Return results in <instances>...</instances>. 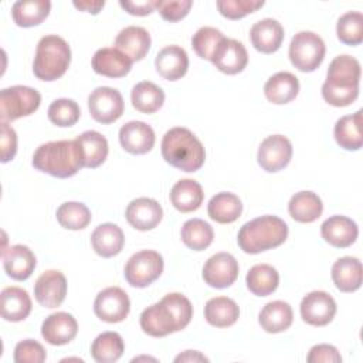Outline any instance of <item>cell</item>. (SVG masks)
Masks as SVG:
<instances>
[{"label":"cell","instance_id":"obj_1","mask_svg":"<svg viewBox=\"0 0 363 363\" xmlns=\"http://www.w3.org/2000/svg\"><path fill=\"white\" fill-rule=\"evenodd\" d=\"M191 318L193 306L189 298L179 292H172L143 309L140 313V328L149 336L163 337L184 329Z\"/></svg>","mask_w":363,"mask_h":363},{"label":"cell","instance_id":"obj_2","mask_svg":"<svg viewBox=\"0 0 363 363\" xmlns=\"http://www.w3.org/2000/svg\"><path fill=\"white\" fill-rule=\"evenodd\" d=\"M360 62L347 54L337 55L329 64L322 85L323 99L333 106H347L359 96Z\"/></svg>","mask_w":363,"mask_h":363},{"label":"cell","instance_id":"obj_3","mask_svg":"<svg viewBox=\"0 0 363 363\" xmlns=\"http://www.w3.org/2000/svg\"><path fill=\"white\" fill-rule=\"evenodd\" d=\"M34 169L58 179L77 174L82 167V155L77 140H52L43 143L33 155Z\"/></svg>","mask_w":363,"mask_h":363},{"label":"cell","instance_id":"obj_4","mask_svg":"<svg viewBox=\"0 0 363 363\" xmlns=\"http://www.w3.org/2000/svg\"><path fill=\"white\" fill-rule=\"evenodd\" d=\"M162 156L173 167L183 172H197L206 160L203 143L187 128L169 129L162 140Z\"/></svg>","mask_w":363,"mask_h":363},{"label":"cell","instance_id":"obj_5","mask_svg":"<svg viewBox=\"0 0 363 363\" xmlns=\"http://www.w3.org/2000/svg\"><path fill=\"white\" fill-rule=\"evenodd\" d=\"M288 237L286 223L277 216H261L245 223L237 235L240 248L247 254H259L262 251L279 247Z\"/></svg>","mask_w":363,"mask_h":363},{"label":"cell","instance_id":"obj_6","mask_svg":"<svg viewBox=\"0 0 363 363\" xmlns=\"http://www.w3.org/2000/svg\"><path fill=\"white\" fill-rule=\"evenodd\" d=\"M71 62V48L68 43L55 34L40 38L33 61V72L41 81H55L61 78Z\"/></svg>","mask_w":363,"mask_h":363},{"label":"cell","instance_id":"obj_7","mask_svg":"<svg viewBox=\"0 0 363 363\" xmlns=\"http://www.w3.org/2000/svg\"><path fill=\"white\" fill-rule=\"evenodd\" d=\"M326 47L323 40L313 31L296 33L289 44V60L291 64L302 71L312 72L323 61Z\"/></svg>","mask_w":363,"mask_h":363},{"label":"cell","instance_id":"obj_8","mask_svg":"<svg viewBox=\"0 0 363 363\" xmlns=\"http://www.w3.org/2000/svg\"><path fill=\"white\" fill-rule=\"evenodd\" d=\"M41 104V95L31 86L14 85L0 92L1 122H11L34 113Z\"/></svg>","mask_w":363,"mask_h":363},{"label":"cell","instance_id":"obj_9","mask_svg":"<svg viewBox=\"0 0 363 363\" xmlns=\"http://www.w3.org/2000/svg\"><path fill=\"white\" fill-rule=\"evenodd\" d=\"M163 257L153 250L135 252L125 265V278L135 288H146L163 272Z\"/></svg>","mask_w":363,"mask_h":363},{"label":"cell","instance_id":"obj_10","mask_svg":"<svg viewBox=\"0 0 363 363\" xmlns=\"http://www.w3.org/2000/svg\"><path fill=\"white\" fill-rule=\"evenodd\" d=\"M88 109L96 122L108 125L122 116L125 102L118 89L111 86H98L88 96Z\"/></svg>","mask_w":363,"mask_h":363},{"label":"cell","instance_id":"obj_11","mask_svg":"<svg viewBox=\"0 0 363 363\" xmlns=\"http://www.w3.org/2000/svg\"><path fill=\"white\" fill-rule=\"evenodd\" d=\"M130 311V301L128 294L119 286H109L102 289L94 301L95 315L108 323L122 322Z\"/></svg>","mask_w":363,"mask_h":363},{"label":"cell","instance_id":"obj_12","mask_svg":"<svg viewBox=\"0 0 363 363\" xmlns=\"http://www.w3.org/2000/svg\"><path fill=\"white\" fill-rule=\"evenodd\" d=\"M292 157V145L284 135H271L265 138L257 153L258 164L269 173H275L288 166Z\"/></svg>","mask_w":363,"mask_h":363},{"label":"cell","instance_id":"obj_13","mask_svg":"<svg viewBox=\"0 0 363 363\" xmlns=\"http://www.w3.org/2000/svg\"><path fill=\"white\" fill-rule=\"evenodd\" d=\"M238 277V262L230 252L211 255L203 267V279L207 285L223 289L234 284Z\"/></svg>","mask_w":363,"mask_h":363},{"label":"cell","instance_id":"obj_14","mask_svg":"<svg viewBox=\"0 0 363 363\" xmlns=\"http://www.w3.org/2000/svg\"><path fill=\"white\" fill-rule=\"evenodd\" d=\"M336 313L335 299L325 291H312L302 298L301 316L312 326H325L332 322Z\"/></svg>","mask_w":363,"mask_h":363},{"label":"cell","instance_id":"obj_15","mask_svg":"<svg viewBox=\"0 0 363 363\" xmlns=\"http://www.w3.org/2000/svg\"><path fill=\"white\" fill-rule=\"evenodd\" d=\"M67 295V278L61 271L48 269L43 272L34 285L37 302L48 309L58 308Z\"/></svg>","mask_w":363,"mask_h":363},{"label":"cell","instance_id":"obj_16","mask_svg":"<svg viewBox=\"0 0 363 363\" xmlns=\"http://www.w3.org/2000/svg\"><path fill=\"white\" fill-rule=\"evenodd\" d=\"M211 62L218 71L227 75H234L247 67L248 54L241 41L224 37L216 48Z\"/></svg>","mask_w":363,"mask_h":363},{"label":"cell","instance_id":"obj_17","mask_svg":"<svg viewBox=\"0 0 363 363\" xmlns=\"http://www.w3.org/2000/svg\"><path fill=\"white\" fill-rule=\"evenodd\" d=\"M125 217L133 228L147 231L159 225L163 218V210L155 199L138 197L128 204Z\"/></svg>","mask_w":363,"mask_h":363},{"label":"cell","instance_id":"obj_18","mask_svg":"<svg viewBox=\"0 0 363 363\" xmlns=\"http://www.w3.org/2000/svg\"><path fill=\"white\" fill-rule=\"evenodd\" d=\"M155 132L150 125L142 121L126 122L119 129L121 146L132 155H145L155 146Z\"/></svg>","mask_w":363,"mask_h":363},{"label":"cell","instance_id":"obj_19","mask_svg":"<svg viewBox=\"0 0 363 363\" xmlns=\"http://www.w3.org/2000/svg\"><path fill=\"white\" fill-rule=\"evenodd\" d=\"M78 333V323L71 313L55 312L48 315L41 325V336L54 346L67 345Z\"/></svg>","mask_w":363,"mask_h":363},{"label":"cell","instance_id":"obj_20","mask_svg":"<svg viewBox=\"0 0 363 363\" xmlns=\"http://www.w3.org/2000/svg\"><path fill=\"white\" fill-rule=\"evenodd\" d=\"M132 60L115 47H104L95 51L92 57V69L108 78H122L129 74Z\"/></svg>","mask_w":363,"mask_h":363},{"label":"cell","instance_id":"obj_21","mask_svg":"<svg viewBox=\"0 0 363 363\" xmlns=\"http://www.w3.org/2000/svg\"><path fill=\"white\" fill-rule=\"evenodd\" d=\"M1 259L6 274L16 281L30 278L37 262L34 252L23 244H16L3 250Z\"/></svg>","mask_w":363,"mask_h":363},{"label":"cell","instance_id":"obj_22","mask_svg":"<svg viewBox=\"0 0 363 363\" xmlns=\"http://www.w3.org/2000/svg\"><path fill=\"white\" fill-rule=\"evenodd\" d=\"M320 234L332 247L346 248L356 241L359 228L357 224L346 216H332L320 225Z\"/></svg>","mask_w":363,"mask_h":363},{"label":"cell","instance_id":"obj_23","mask_svg":"<svg viewBox=\"0 0 363 363\" xmlns=\"http://www.w3.org/2000/svg\"><path fill=\"white\" fill-rule=\"evenodd\" d=\"M284 27L275 18H262L252 24L250 38L254 48L262 54H272L279 50L284 41Z\"/></svg>","mask_w":363,"mask_h":363},{"label":"cell","instance_id":"obj_24","mask_svg":"<svg viewBox=\"0 0 363 363\" xmlns=\"http://www.w3.org/2000/svg\"><path fill=\"white\" fill-rule=\"evenodd\" d=\"M150 34L139 26H129L119 31L115 38V48L126 54L132 61H140L150 50Z\"/></svg>","mask_w":363,"mask_h":363},{"label":"cell","instance_id":"obj_25","mask_svg":"<svg viewBox=\"0 0 363 363\" xmlns=\"http://www.w3.org/2000/svg\"><path fill=\"white\" fill-rule=\"evenodd\" d=\"M155 67L159 75H162L164 79H180L186 75L189 68L187 52L179 45H167L157 52L155 58Z\"/></svg>","mask_w":363,"mask_h":363},{"label":"cell","instance_id":"obj_26","mask_svg":"<svg viewBox=\"0 0 363 363\" xmlns=\"http://www.w3.org/2000/svg\"><path fill=\"white\" fill-rule=\"evenodd\" d=\"M94 251L102 258L118 255L125 244V235L121 227L112 223L99 224L91 234Z\"/></svg>","mask_w":363,"mask_h":363},{"label":"cell","instance_id":"obj_27","mask_svg":"<svg viewBox=\"0 0 363 363\" xmlns=\"http://www.w3.org/2000/svg\"><path fill=\"white\" fill-rule=\"evenodd\" d=\"M1 318L9 322L24 320L31 312V299L26 289L18 286H7L0 295Z\"/></svg>","mask_w":363,"mask_h":363},{"label":"cell","instance_id":"obj_28","mask_svg":"<svg viewBox=\"0 0 363 363\" xmlns=\"http://www.w3.org/2000/svg\"><path fill=\"white\" fill-rule=\"evenodd\" d=\"M75 140L82 155L84 167L95 169L106 160L109 146H108L106 138L99 132L85 130L79 136H77Z\"/></svg>","mask_w":363,"mask_h":363},{"label":"cell","instance_id":"obj_29","mask_svg":"<svg viewBox=\"0 0 363 363\" xmlns=\"http://www.w3.org/2000/svg\"><path fill=\"white\" fill-rule=\"evenodd\" d=\"M299 92L298 78L288 72L281 71L268 78L264 85V94L267 99L275 105H284L296 98Z\"/></svg>","mask_w":363,"mask_h":363},{"label":"cell","instance_id":"obj_30","mask_svg":"<svg viewBox=\"0 0 363 363\" xmlns=\"http://www.w3.org/2000/svg\"><path fill=\"white\" fill-rule=\"evenodd\" d=\"M362 262L354 257H342L332 265V279L342 292H354L362 286Z\"/></svg>","mask_w":363,"mask_h":363},{"label":"cell","instance_id":"obj_31","mask_svg":"<svg viewBox=\"0 0 363 363\" xmlns=\"http://www.w3.org/2000/svg\"><path fill=\"white\" fill-rule=\"evenodd\" d=\"M288 211L291 217L298 223H313L320 217L323 204L316 193L302 190L291 197L288 203Z\"/></svg>","mask_w":363,"mask_h":363},{"label":"cell","instance_id":"obj_32","mask_svg":"<svg viewBox=\"0 0 363 363\" xmlns=\"http://www.w3.org/2000/svg\"><path fill=\"white\" fill-rule=\"evenodd\" d=\"M333 135L337 145L345 150H359L363 145L362 111L337 119L335 123Z\"/></svg>","mask_w":363,"mask_h":363},{"label":"cell","instance_id":"obj_33","mask_svg":"<svg viewBox=\"0 0 363 363\" xmlns=\"http://www.w3.org/2000/svg\"><path fill=\"white\" fill-rule=\"evenodd\" d=\"M294 320L292 308L288 302L272 301L268 302L259 312L258 322L268 333H279L286 330Z\"/></svg>","mask_w":363,"mask_h":363},{"label":"cell","instance_id":"obj_34","mask_svg":"<svg viewBox=\"0 0 363 363\" xmlns=\"http://www.w3.org/2000/svg\"><path fill=\"white\" fill-rule=\"evenodd\" d=\"M204 199L200 183L193 179L179 180L170 190V201L173 207L182 213L196 211Z\"/></svg>","mask_w":363,"mask_h":363},{"label":"cell","instance_id":"obj_35","mask_svg":"<svg viewBox=\"0 0 363 363\" xmlns=\"http://www.w3.org/2000/svg\"><path fill=\"white\" fill-rule=\"evenodd\" d=\"M211 220L220 224L234 223L242 213V203L234 193L221 191L213 196L207 206Z\"/></svg>","mask_w":363,"mask_h":363},{"label":"cell","instance_id":"obj_36","mask_svg":"<svg viewBox=\"0 0 363 363\" xmlns=\"http://www.w3.org/2000/svg\"><path fill=\"white\" fill-rule=\"evenodd\" d=\"M240 308L231 298L216 296L207 301L204 306V318L207 323L216 328H228L237 322Z\"/></svg>","mask_w":363,"mask_h":363},{"label":"cell","instance_id":"obj_37","mask_svg":"<svg viewBox=\"0 0 363 363\" xmlns=\"http://www.w3.org/2000/svg\"><path fill=\"white\" fill-rule=\"evenodd\" d=\"M51 10L48 0H18L11 7V16L18 27H33L43 23Z\"/></svg>","mask_w":363,"mask_h":363},{"label":"cell","instance_id":"obj_38","mask_svg":"<svg viewBox=\"0 0 363 363\" xmlns=\"http://www.w3.org/2000/svg\"><path fill=\"white\" fill-rule=\"evenodd\" d=\"M130 101L136 111L142 113H153L163 106L164 92L156 84L142 81L132 88Z\"/></svg>","mask_w":363,"mask_h":363},{"label":"cell","instance_id":"obj_39","mask_svg":"<svg viewBox=\"0 0 363 363\" xmlns=\"http://www.w3.org/2000/svg\"><path fill=\"white\" fill-rule=\"evenodd\" d=\"M247 288L257 296L271 295L279 284L278 271L268 264H257L247 274Z\"/></svg>","mask_w":363,"mask_h":363},{"label":"cell","instance_id":"obj_40","mask_svg":"<svg viewBox=\"0 0 363 363\" xmlns=\"http://www.w3.org/2000/svg\"><path fill=\"white\" fill-rule=\"evenodd\" d=\"M123 350L125 343L116 332H104L91 345V354L98 363H113L121 359Z\"/></svg>","mask_w":363,"mask_h":363},{"label":"cell","instance_id":"obj_41","mask_svg":"<svg viewBox=\"0 0 363 363\" xmlns=\"http://www.w3.org/2000/svg\"><path fill=\"white\" fill-rule=\"evenodd\" d=\"M180 235L186 247L194 251H203L213 242L214 231L207 221L201 218H191L183 224Z\"/></svg>","mask_w":363,"mask_h":363},{"label":"cell","instance_id":"obj_42","mask_svg":"<svg viewBox=\"0 0 363 363\" xmlns=\"http://www.w3.org/2000/svg\"><path fill=\"white\" fill-rule=\"evenodd\" d=\"M57 221L67 230H82L91 223L89 208L79 201H67L57 208Z\"/></svg>","mask_w":363,"mask_h":363},{"label":"cell","instance_id":"obj_43","mask_svg":"<svg viewBox=\"0 0 363 363\" xmlns=\"http://www.w3.org/2000/svg\"><path fill=\"white\" fill-rule=\"evenodd\" d=\"M336 34L346 45H359L363 41V16L360 11H347L337 20Z\"/></svg>","mask_w":363,"mask_h":363},{"label":"cell","instance_id":"obj_44","mask_svg":"<svg viewBox=\"0 0 363 363\" xmlns=\"http://www.w3.org/2000/svg\"><path fill=\"white\" fill-rule=\"evenodd\" d=\"M48 119L57 126L68 128L78 122L81 116V109L74 99L58 98L48 106Z\"/></svg>","mask_w":363,"mask_h":363},{"label":"cell","instance_id":"obj_45","mask_svg":"<svg viewBox=\"0 0 363 363\" xmlns=\"http://www.w3.org/2000/svg\"><path fill=\"white\" fill-rule=\"evenodd\" d=\"M223 38L224 35L218 28L208 26L200 27L191 37V47L200 58L211 61V57Z\"/></svg>","mask_w":363,"mask_h":363},{"label":"cell","instance_id":"obj_46","mask_svg":"<svg viewBox=\"0 0 363 363\" xmlns=\"http://www.w3.org/2000/svg\"><path fill=\"white\" fill-rule=\"evenodd\" d=\"M264 6V1L255 0H218L217 9L221 16L230 20H238L250 13L257 11Z\"/></svg>","mask_w":363,"mask_h":363},{"label":"cell","instance_id":"obj_47","mask_svg":"<svg viewBox=\"0 0 363 363\" xmlns=\"http://www.w3.org/2000/svg\"><path fill=\"white\" fill-rule=\"evenodd\" d=\"M45 360V349L33 339L21 340L14 347L16 363H41Z\"/></svg>","mask_w":363,"mask_h":363},{"label":"cell","instance_id":"obj_48","mask_svg":"<svg viewBox=\"0 0 363 363\" xmlns=\"http://www.w3.org/2000/svg\"><path fill=\"white\" fill-rule=\"evenodd\" d=\"M193 6L191 0H156V10L170 23L184 18Z\"/></svg>","mask_w":363,"mask_h":363},{"label":"cell","instance_id":"obj_49","mask_svg":"<svg viewBox=\"0 0 363 363\" xmlns=\"http://www.w3.org/2000/svg\"><path fill=\"white\" fill-rule=\"evenodd\" d=\"M306 360L309 363H339L342 362V356L335 346L322 343L311 347Z\"/></svg>","mask_w":363,"mask_h":363},{"label":"cell","instance_id":"obj_50","mask_svg":"<svg viewBox=\"0 0 363 363\" xmlns=\"http://www.w3.org/2000/svg\"><path fill=\"white\" fill-rule=\"evenodd\" d=\"M0 147H1V162H10L17 152V133L7 123L1 122V136H0Z\"/></svg>","mask_w":363,"mask_h":363},{"label":"cell","instance_id":"obj_51","mask_svg":"<svg viewBox=\"0 0 363 363\" xmlns=\"http://www.w3.org/2000/svg\"><path fill=\"white\" fill-rule=\"evenodd\" d=\"M119 6L132 16H147L155 11L156 0H143V1H119Z\"/></svg>","mask_w":363,"mask_h":363},{"label":"cell","instance_id":"obj_52","mask_svg":"<svg viewBox=\"0 0 363 363\" xmlns=\"http://www.w3.org/2000/svg\"><path fill=\"white\" fill-rule=\"evenodd\" d=\"M72 4L78 10L88 11V13H92V14H98L104 9L105 1L104 0H99V1H74Z\"/></svg>","mask_w":363,"mask_h":363},{"label":"cell","instance_id":"obj_53","mask_svg":"<svg viewBox=\"0 0 363 363\" xmlns=\"http://www.w3.org/2000/svg\"><path fill=\"white\" fill-rule=\"evenodd\" d=\"M174 362H208V359L197 350H186L174 357Z\"/></svg>","mask_w":363,"mask_h":363}]
</instances>
